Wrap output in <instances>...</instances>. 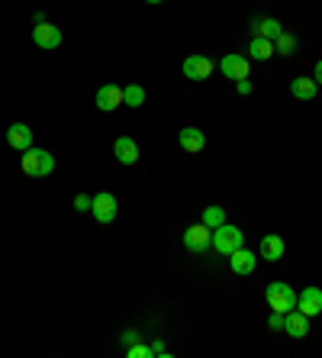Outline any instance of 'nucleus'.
Here are the masks:
<instances>
[{"label": "nucleus", "mask_w": 322, "mask_h": 358, "mask_svg": "<svg viewBox=\"0 0 322 358\" xmlns=\"http://www.w3.org/2000/svg\"><path fill=\"white\" fill-rule=\"evenodd\" d=\"M229 268H232L235 275H242V278H245V275H252V271L258 268V255H254L252 249H245V246H242V249H235L232 255H229Z\"/></svg>", "instance_id": "4468645a"}, {"label": "nucleus", "mask_w": 322, "mask_h": 358, "mask_svg": "<svg viewBox=\"0 0 322 358\" xmlns=\"http://www.w3.org/2000/svg\"><path fill=\"white\" fill-rule=\"evenodd\" d=\"M32 42H36L39 49H46V52L59 49V46H61V30H59V26H52L49 20L36 23V26H32Z\"/></svg>", "instance_id": "6e6552de"}, {"label": "nucleus", "mask_w": 322, "mask_h": 358, "mask_svg": "<svg viewBox=\"0 0 322 358\" xmlns=\"http://www.w3.org/2000/svg\"><path fill=\"white\" fill-rule=\"evenodd\" d=\"M142 103H145V88H142V84H126V88H123V107L139 110Z\"/></svg>", "instance_id": "aec40b11"}, {"label": "nucleus", "mask_w": 322, "mask_h": 358, "mask_svg": "<svg viewBox=\"0 0 322 358\" xmlns=\"http://www.w3.org/2000/svg\"><path fill=\"white\" fill-rule=\"evenodd\" d=\"M283 332H287L290 339H306V336H310V317L300 313V310L283 313Z\"/></svg>", "instance_id": "9b49d317"}, {"label": "nucleus", "mask_w": 322, "mask_h": 358, "mask_svg": "<svg viewBox=\"0 0 322 358\" xmlns=\"http://www.w3.org/2000/svg\"><path fill=\"white\" fill-rule=\"evenodd\" d=\"M126 355L129 358H155L152 355V346H145V342H132V346H126Z\"/></svg>", "instance_id": "5701e85b"}, {"label": "nucleus", "mask_w": 322, "mask_h": 358, "mask_svg": "<svg viewBox=\"0 0 322 358\" xmlns=\"http://www.w3.org/2000/svg\"><path fill=\"white\" fill-rule=\"evenodd\" d=\"M277 52H274V39H261V36H252V42H248V59L254 61H268L274 59Z\"/></svg>", "instance_id": "6ab92c4d"}, {"label": "nucleus", "mask_w": 322, "mask_h": 358, "mask_svg": "<svg viewBox=\"0 0 322 358\" xmlns=\"http://www.w3.org/2000/svg\"><path fill=\"white\" fill-rule=\"evenodd\" d=\"M148 346H152V355H161V358H165L168 355V348H165V342H161V339H152V342H148Z\"/></svg>", "instance_id": "a878e982"}, {"label": "nucleus", "mask_w": 322, "mask_h": 358, "mask_svg": "<svg viewBox=\"0 0 322 358\" xmlns=\"http://www.w3.org/2000/svg\"><path fill=\"white\" fill-rule=\"evenodd\" d=\"M20 168H23V175H30V178H49L52 171H55V155L32 146V149L23 152Z\"/></svg>", "instance_id": "f257e3e1"}, {"label": "nucleus", "mask_w": 322, "mask_h": 358, "mask_svg": "<svg viewBox=\"0 0 322 358\" xmlns=\"http://www.w3.org/2000/svg\"><path fill=\"white\" fill-rule=\"evenodd\" d=\"M139 329H126V332H123V342H126V346H132V342H139Z\"/></svg>", "instance_id": "cd10ccee"}, {"label": "nucleus", "mask_w": 322, "mask_h": 358, "mask_svg": "<svg viewBox=\"0 0 322 358\" xmlns=\"http://www.w3.org/2000/svg\"><path fill=\"white\" fill-rule=\"evenodd\" d=\"M252 32L261 36V39H277L283 32V26H281V20H274V17H258V20L252 23Z\"/></svg>", "instance_id": "a211bd4d"}, {"label": "nucleus", "mask_w": 322, "mask_h": 358, "mask_svg": "<svg viewBox=\"0 0 322 358\" xmlns=\"http://www.w3.org/2000/svg\"><path fill=\"white\" fill-rule=\"evenodd\" d=\"M200 223H203V226H210V229H216V226H223L225 223V207H206L203 210V217H200Z\"/></svg>", "instance_id": "4be33fe9"}, {"label": "nucleus", "mask_w": 322, "mask_h": 358, "mask_svg": "<svg viewBox=\"0 0 322 358\" xmlns=\"http://www.w3.org/2000/svg\"><path fill=\"white\" fill-rule=\"evenodd\" d=\"M264 300H268V307L274 313H290V310H296V290L287 281H271L264 288Z\"/></svg>", "instance_id": "f03ea898"}, {"label": "nucleus", "mask_w": 322, "mask_h": 358, "mask_svg": "<svg viewBox=\"0 0 322 358\" xmlns=\"http://www.w3.org/2000/svg\"><path fill=\"white\" fill-rule=\"evenodd\" d=\"M184 249L194 252V255H206V252L213 249V229L203 226V223H194V226H187V232H184Z\"/></svg>", "instance_id": "20e7f679"}, {"label": "nucleus", "mask_w": 322, "mask_h": 358, "mask_svg": "<svg viewBox=\"0 0 322 358\" xmlns=\"http://www.w3.org/2000/svg\"><path fill=\"white\" fill-rule=\"evenodd\" d=\"M235 88H239V94H242V97H248V94H252V81H248V78L235 81Z\"/></svg>", "instance_id": "bb28decb"}, {"label": "nucleus", "mask_w": 322, "mask_h": 358, "mask_svg": "<svg viewBox=\"0 0 322 358\" xmlns=\"http://www.w3.org/2000/svg\"><path fill=\"white\" fill-rule=\"evenodd\" d=\"M268 329L283 332V313H274V310H271V317H268Z\"/></svg>", "instance_id": "393cba45"}, {"label": "nucleus", "mask_w": 322, "mask_h": 358, "mask_svg": "<svg viewBox=\"0 0 322 358\" xmlns=\"http://www.w3.org/2000/svg\"><path fill=\"white\" fill-rule=\"evenodd\" d=\"M296 310H300V313H306V317H319L322 313V290L319 288H303L300 294H296Z\"/></svg>", "instance_id": "1a4fd4ad"}, {"label": "nucleus", "mask_w": 322, "mask_h": 358, "mask_svg": "<svg viewBox=\"0 0 322 358\" xmlns=\"http://www.w3.org/2000/svg\"><path fill=\"white\" fill-rule=\"evenodd\" d=\"M94 103H97V110H103V113H113V110L123 107V88H119V84H103V88L97 90Z\"/></svg>", "instance_id": "9d476101"}, {"label": "nucleus", "mask_w": 322, "mask_h": 358, "mask_svg": "<svg viewBox=\"0 0 322 358\" xmlns=\"http://www.w3.org/2000/svg\"><path fill=\"white\" fill-rule=\"evenodd\" d=\"M290 94L296 100H316L319 97V84H316V78H306V74H303V78H293L290 81Z\"/></svg>", "instance_id": "f3484780"}, {"label": "nucleus", "mask_w": 322, "mask_h": 358, "mask_svg": "<svg viewBox=\"0 0 322 358\" xmlns=\"http://www.w3.org/2000/svg\"><path fill=\"white\" fill-rule=\"evenodd\" d=\"M90 213H94V219L97 223H113L117 219V213H119V203H117V197L110 194V190H103V194H94V203H90Z\"/></svg>", "instance_id": "423d86ee"}, {"label": "nucleus", "mask_w": 322, "mask_h": 358, "mask_svg": "<svg viewBox=\"0 0 322 358\" xmlns=\"http://www.w3.org/2000/svg\"><path fill=\"white\" fill-rule=\"evenodd\" d=\"M7 146L17 149V152L32 149V130L26 126V123H13L10 130H7Z\"/></svg>", "instance_id": "dca6fc26"}, {"label": "nucleus", "mask_w": 322, "mask_h": 358, "mask_svg": "<svg viewBox=\"0 0 322 358\" xmlns=\"http://www.w3.org/2000/svg\"><path fill=\"white\" fill-rule=\"evenodd\" d=\"M145 3H161V0H145Z\"/></svg>", "instance_id": "c756f323"}, {"label": "nucleus", "mask_w": 322, "mask_h": 358, "mask_svg": "<svg viewBox=\"0 0 322 358\" xmlns=\"http://www.w3.org/2000/svg\"><path fill=\"white\" fill-rule=\"evenodd\" d=\"M245 246V232L239 226H232V223H223V226L213 229V252L216 255H232L235 249H242Z\"/></svg>", "instance_id": "7ed1b4c3"}, {"label": "nucleus", "mask_w": 322, "mask_h": 358, "mask_svg": "<svg viewBox=\"0 0 322 358\" xmlns=\"http://www.w3.org/2000/svg\"><path fill=\"white\" fill-rule=\"evenodd\" d=\"M319 97H322V88H319Z\"/></svg>", "instance_id": "7c9ffc66"}, {"label": "nucleus", "mask_w": 322, "mask_h": 358, "mask_svg": "<svg viewBox=\"0 0 322 358\" xmlns=\"http://www.w3.org/2000/svg\"><path fill=\"white\" fill-rule=\"evenodd\" d=\"M113 155H117L119 165H136L142 152H139V142L132 139V136H119V139L113 142Z\"/></svg>", "instance_id": "ddd939ff"}, {"label": "nucleus", "mask_w": 322, "mask_h": 358, "mask_svg": "<svg viewBox=\"0 0 322 358\" xmlns=\"http://www.w3.org/2000/svg\"><path fill=\"white\" fill-rule=\"evenodd\" d=\"M90 203H94V197H90V194H78L71 207L78 210V213H90Z\"/></svg>", "instance_id": "b1692460"}, {"label": "nucleus", "mask_w": 322, "mask_h": 358, "mask_svg": "<svg viewBox=\"0 0 322 358\" xmlns=\"http://www.w3.org/2000/svg\"><path fill=\"white\" fill-rule=\"evenodd\" d=\"M312 78H316V84H319V88H322V59L316 61V71H312Z\"/></svg>", "instance_id": "c85d7f7f"}, {"label": "nucleus", "mask_w": 322, "mask_h": 358, "mask_svg": "<svg viewBox=\"0 0 322 358\" xmlns=\"http://www.w3.org/2000/svg\"><path fill=\"white\" fill-rule=\"evenodd\" d=\"M219 71L232 81L252 78V59H248V55H239V52H229V55L219 59Z\"/></svg>", "instance_id": "39448f33"}, {"label": "nucleus", "mask_w": 322, "mask_h": 358, "mask_svg": "<svg viewBox=\"0 0 322 358\" xmlns=\"http://www.w3.org/2000/svg\"><path fill=\"white\" fill-rule=\"evenodd\" d=\"M274 52H277V55H283V59H290V55H296V36L283 30L281 36L274 39Z\"/></svg>", "instance_id": "412c9836"}, {"label": "nucleus", "mask_w": 322, "mask_h": 358, "mask_svg": "<svg viewBox=\"0 0 322 358\" xmlns=\"http://www.w3.org/2000/svg\"><path fill=\"white\" fill-rule=\"evenodd\" d=\"M177 142H181V149L190 152V155L206 149V136H203V130H197V126H184V130L177 132Z\"/></svg>", "instance_id": "2eb2a0df"}, {"label": "nucleus", "mask_w": 322, "mask_h": 358, "mask_svg": "<svg viewBox=\"0 0 322 358\" xmlns=\"http://www.w3.org/2000/svg\"><path fill=\"white\" fill-rule=\"evenodd\" d=\"M283 252H287V242H283V236H277V232H268V236L261 239V246H258V255H261L264 261H281Z\"/></svg>", "instance_id": "f8f14e48"}, {"label": "nucleus", "mask_w": 322, "mask_h": 358, "mask_svg": "<svg viewBox=\"0 0 322 358\" xmlns=\"http://www.w3.org/2000/svg\"><path fill=\"white\" fill-rule=\"evenodd\" d=\"M181 71H184V78H190V81H206L213 74V59H206L200 52H197V55H187Z\"/></svg>", "instance_id": "0eeeda50"}]
</instances>
